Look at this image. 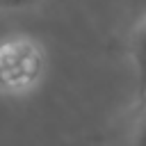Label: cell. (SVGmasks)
I'll list each match as a JSON object with an SVG mask.
<instances>
[{"mask_svg": "<svg viewBox=\"0 0 146 146\" xmlns=\"http://www.w3.org/2000/svg\"><path fill=\"white\" fill-rule=\"evenodd\" d=\"M43 55L30 36H9L0 41V87L7 91H25L41 75Z\"/></svg>", "mask_w": 146, "mask_h": 146, "instance_id": "1", "label": "cell"}, {"mask_svg": "<svg viewBox=\"0 0 146 146\" xmlns=\"http://www.w3.org/2000/svg\"><path fill=\"white\" fill-rule=\"evenodd\" d=\"M125 52L135 68V94H146V5H141L125 32Z\"/></svg>", "mask_w": 146, "mask_h": 146, "instance_id": "2", "label": "cell"}, {"mask_svg": "<svg viewBox=\"0 0 146 146\" xmlns=\"http://www.w3.org/2000/svg\"><path fill=\"white\" fill-rule=\"evenodd\" d=\"M128 146H146V94L137 98L128 130Z\"/></svg>", "mask_w": 146, "mask_h": 146, "instance_id": "3", "label": "cell"}, {"mask_svg": "<svg viewBox=\"0 0 146 146\" xmlns=\"http://www.w3.org/2000/svg\"><path fill=\"white\" fill-rule=\"evenodd\" d=\"M36 2L39 0H0V9H25Z\"/></svg>", "mask_w": 146, "mask_h": 146, "instance_id": "4", "label": "cell"}]
</instances>
